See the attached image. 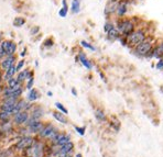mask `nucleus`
<instances>
[{
	"label": "nucleus",
	"mask_w": 163,
	"mask_h": 157,
	"mask_svg": "<svg viewBox=\"0 0 163 157\" xmlns=\"http://www.w3.org/2000/svg\"><path fill=\"white\" fill-rule=\"evenodd\" d=\"M115 25L122 36H128L140 24L138 23V17H124V18H115Z\"/></svg>",
	"instance_id": "1"
},
{
	"label": "nucleus",
	"mask_w": 163,
	"mask_h": 157,
	"mask_svg": "<svg viewBox=\"0 0 163 157\" xmlns=\"http://www.w3.org/2000/svg\"><path fill=\"white\" fill-rule=\"evenodd\" d=\"M149 35H150V33H149L147 28H144V26H138L131 34L128 35L126 38L127 39V45L126 46L129 49L132 51L134 47H137L139 44H141Z\"/></svg>",
	"instance_id": "2"
},
{
	"label": "nucleus",
	"mask_w": 163,
	"mask_h": 157,
	"mask_svg": "<svg viewBox=\"0 0 163 157\" xmlns=\"http://www.w3.org/2000/svg\"><path fill=\"white\" fill-rule=\"evenodd\" d=\"M48 149H49V144L43 141L38 138L35 143L30 146L29 148H27L24 152L21 153L22 157H44L45 155H48Z\"/></svg>",
	"instance_id": "3"
},
{
	"label": "nucleus",
	"mask_w": 163,
	"mask_h": 157,
	"mask_svg": "<svg viewBox=\"0 0 163 157\" xmlns=\"http://www.w3.org/2000/svg\"><path fill=\"white\" fill-rule=\"evenodd\" d=\"M155 43H157V42H155V40H154L153 35L150 34L141 44H139L137 47H134L131 52H132L136 56L140 57V58H148L150 53H151L152 49H153Z\"/></svg>",
	"instance_id": "4"
},
{
	"label": "nucleus",
	"mask_w": 163,
	"mask_h": 157,
	"mask_svg": "<svg viewBox=\"0 0 163 157\" xmlns=\"http://www.w3.org/2000/svg\"><path fill=\"white\" fill-rule=\"evenodd\" d=\"M36 140H38V138L34 136V135L18 136V138H15L12 147H13V149L15 151V153H20V154H21L22 152H24L27 148H29L30 146H32Z\"/></svg>",
	"instance_id": "5"
},
{
	"label": "nucleus",
	"mask_w": 163,
	"mask_h": 157,
	"mask_svg": "<svg viewBox=\"0 0 163 157\" xmlns=\"http://www.w3.org/2000/svg\"><path fill=\"white\" fill-rule=\"evenodd\" d=\"M59 132V130L57 126L51 122H45L43 129L41 130V132L38 134L36 138L40 140H43L45 142H50L55 138V135Z\"/></svg>",
	"instance_id": "6"
},
{
	"label": "nucleus",
	"mask_w": 163,
	"mask_h": 157,
	"mask_svg": "<svg viewBox=\"0 0 163 157\" xmlns=\"http://www.w3.org/2000/svg\"><path fill=\"white\" fill-rule=\"evenodd\" d=\"M71 141H72V135H71L69 133L61 132V131H59V132L55 135V138H53L52 141L46 142V143L49 144L50 146H53V147H61V146L67 144V143L71 142Z\"/></svg>",
	"instance_id": "7"
},
{
	"label": "nucleus",
	"mask_w": 163,
	"mask_h": 157,
	"mask_svg": "<svg viewBox=\"0 0 163 157\" xmlns=\"http://www.w3.org/2000/svg\"><path fill=\"white\" fill-rule=\"evenodd\" d=\"M45 122L43 120H32V119H29V121L27 123V129L29 131L30 135H34V136H38V134L41 132V130L43 129Z\"/></svg>",
	"instance_id": "8"
},
{
	"label": "nucleus",
	"mask_w": 163,
	"mask_h": 157,
	"mask_svg": "<svg viewBox=\"0 0 163 157\" xmlns=\"http://www.w3.org/2000/svg\"><path fill=\"white\" fill-rule=\"evenodd\" d=\"M17 132V126H15L12 121L8 122H0V136L2 138H8L15 135Z\"/></svg>",
	"instance_id": "9"
},
{
	"label": "nucleus",
	"mask_w": 163,
	"mask_h": 157,
	"mask_svg": "<svg viewBox=\"0 0 163 157\" xmlns=\"http://www.w3.org/2000/svg\"><path fill=\"white\" fill-rule=\"evenodd\" d=\"M130 2L131 0H120L119 2L116 3V13L115 17L116 18H124L127 17L130 9Z\"/></svg>",
	"instance_id": "10"
},
{
	"label": "nucleus",
	"mask_w": 163,
	"mask_h": 157,
	"mask_svg": "<svg viewBox=\"0 0 163 157\" xmlns=\"http://www.w3.org/2000/svg\"><path fill=\"white\" fill-rule=\"evenodd\" d=\"M30 119V112L29 111H21V112H18L12 115V122L15 124L17 128H20V126H25L27 123L29 121Z\"/></svg>",
	"instance_id": "11"
},
{
	"label": "nucleus",
	"mask_w": 163,
	"mask_h": 157,
	"mask_svg": "<svg viewBox=\"0 0 163 157\" xmlns=\"http://www.w3.org/2000/svg\"><path fill=\"white\" fill-rule=\"evenodd\" d=\"M1 47L5 52L6 56H12V55H17V49H18V44L12 40H3L1 43Z\"/></svg>",
	"instance_id": "12"
},
{
	"label": "nucleus",
	"mask_w": 163,
	"mask_h": 157,
	"mask_svg": "<svg viewBox=\"0 0 163 157\" xmlns=\"http://www.w3.org/2000/svg\"><path fill=\"white\" fill-rule=\"evenodd\" d=\"M32 106H33V103L29 102L24 97H21V98L18 100V102L15 103V108H13V112H12V115L18 112H21V111H30L31 108H32Z\"/></svg>",
	"instance_id": "13"
},
{
	"label": "nucleus",
	"mask_w": 163,
	"mask_h": 157,
	"mask_svg": "<svg viewBox=\"0 0 163 157\" xmlns=\"http://www.w3.org/2000/svg\"><path fill=\"white\" fill-rule=\"evenodd\" d=\"M30 112V119L32 120H43L45 115V109L40 104H33Z\"/></svg>",
	"instance_id": "14"
},
{
	"label": "nucleus",
	"mask_w": 163,
	"mask_h": 157,
	"mask_svg": "<svg viewBox=\"0 0 163 157\" xmlns=\"http://www.w3.org/2000/svg\"><path fill=\"white\" fill-rule=\"evenodd\" d=\"M18 57L17 55H12V56H6L0 60V69L2 70V73H5L6 70H8L10 67H12L13 65L17 64Z\"/></svg>",
	"instance_id": "15"
},
{
	"label": "nucleus",
	"mask_w": 163,
	"mask_h": 157,
	"mask_svg": "<svg viewBox=\"0 0 163 157\" xmlns=\"http://www.w3.org/2000/svg\"><path fill=\"white\" fill-rule=\"evenodd\" d=\"M162 57H163V40H161V41H159V42L155 43L152 52L149 55L148 59H153V58L160 59L162 58Z\"/></svg>",
	"instance_id": "16"
},
{
	"label": "nucleus",
	"mask_w": 163,
	"mask_h": 157,
	"mask_svg": "<svg viewBox=\"0 0 163 157\" xmlns=\"http://www.w3.org/2000/svg\"><path fill=\"white\" fill-rule=\"evenodd\" d=\"M77 60H78L79 63L82 64V66H84L87 70H92L93 67H94L92 60L87 57V55L85 54L84 52H78V54H77Z\"/></svg>",
	"instance_id": "17"
},
{
	"label": "nucleus",
	"mask_w": 163,
	"mask_h": 157,
	"mask_svg": "<svg viewBox=\"0 0 163 157\" xmlns=\"http://www.w3.org/2000/svg\"><path fill=\"white\" fill-rule=\"evenodd\" d=\"M32 76H34V72L33 70H31L30 68H23L22 70H20L19 73L17 74V79L19 80L21 83H24L30 77H32Z\"/></svg>",
	"instance_id": "18"
},
{
	"label": "nucleus",
	"mask_w": 163,
	"mask_h": 157,
	"mask_svg": "<svg viewBox=\"0 0 163 157\" xmlns=\"http://www.w3.org/2000/svg\"><path fill=\"white\" fill-rule=\"evenodd\" d=\"M24 98L31 103L36 102L41 98V93H40V91L36 88H32L31 90H28V93H27V96H25Z\"/></svg>",
	"instance_id": "19"
},
{
	"label": "nucleus",
	"mask_w": 163,
	"mask_h": 157,
	"mask_svg": "<svg viewBox=\"0 0 163 157\" xmlns=\"http://www.w3.org/2000/svg\"><path fill=\"white\" fill-rule=\"evenodd\" d=\"M51 114H52V117H53V119H54L55 121H57V122L61 123V124H64V125H67V124H69V119H67V115L64 114V113L55 110V111H52Z\"/></svg>",
	"instance_id": "20"
},
{
	"label": "nucleus",
	"mask_w": 163,
	"mask_h": 157,
	"mask_svg": "<svg viewBox=\"0 0 163 157\" xmlns=\"http://www.w3.org/2000/svg\"><path fill=\"white\" fill-rule=\"evenodd\" d=\"M115 13H116V3L108 1L104 9V15L107 19H111L113 17H115Z\"/></svg>",
	"instance_id": "21"
},
{
	"label": "nucleus",
	"mask_w": 163,
	"mask_h": 157,
	"mask_svg": "<svg viewBox=\"0 0 163 157\" xmlns=\"http://www.w3.org/2000/svg\"><path fill=\"white\" fill-rule=\"evenodd\" d=\"M15 76H17V69H15V65H13L8 70H6L5 73H2V81L6 83L7 81H9L11 78L15 77Z\"/></svg>",
	"instance_id": "22"
},
{
	"label": "nucleus",
	"mask_w": 163,
	"mask_h": 157,
	"mask_svg": "<svg viewBox=\"0 0 163 157\" xmlns=\"http://www.w3.org/2000/svg\"><path fill=\"white\" fill-rule=\"evenodd\" d=\"M94 117H95V119L100 123L107 122V120H108V119H107V114L105 113V111L103 110V109H100V108L95 109Z\"/></svg>",
	"instance_id": "23"
},
{
	"label": "nucleus",
	"mask_w": 163,
	"mask_h": 157,
	"mask_svg": "<svg viewBox=\"0 0 163 157\" xmlns=\"http://www.w3.org/2000/svg\"><path fill=\"white\" fill-rule=\"evenodd\" d=\"M120 36H121V34H120V32L117 30V28H114L113 30H110L108 33H106V38H107V40L110 41V42L118 41Z\"/></svg>",
	"instance_id": "24"
},
{
	"label": "nucleus",
	"mask_w": 163,
	"mask_h": 157,
	"mask_svg": "<svg viewBox=\"0 0 163 157\" xmlns=\"http://www.w3.org/2000/svg\"><path fill=\"white\" fill-rule=\"evenodd\" d=\"M80 7H82V1L80 0H72L71 2V12L73 15H77L80 12Z\"/></svg>",
	"instance_id": "25"
},
{
	"label": "nucleus",
	"mask_w": 163,
	"mask_h": 157,
	"mask_svg": "<svg viewBox=\"0 0 163 157\" xmlns=\"http://www.w3.org/2000/svg\"><path fill=\"white\" fill-rule=\"evenodd\" d=\"M17 154L15 151L13 149V147L11 146L9 148H5L0 151V157H13Z\"/></svg>",
	"instance_id": "26"
},
{
	"label": "nucleus",
	"mask_w": 163,
	"mask_h": 157,
	"mask_svg": "<svg viewBox=\"0 0 163 157\" xmlns=\"http://www.w3.org/2000/svg\"><path fill=\"white\" fill-rule=\"evenodd\" d=\"M114 28H116V25H115V21L113 19H107L106 20V22H105L104 24V32L105 33H108L110 30H113Z\"/></svg>",
	"instance_id": "27"
},
{
	"label": "nucleus",
	"mask_w": 163,
	"mask_h": 157,
	"mask_svg": "<svg viewBox=\"0 0 163 157\" xmlns=\"http://www.w3.org/2000/svg\"><path fill=\"white\" fill-rule=\"evenodd\" d=\"M25 23H27V20L23 17H17V18H15L13 22H12L15 28H22Z\"/></svg>",
	"instance_id": "28"
},
{
	"label": "nucleus",
	"mask_w": 163,
	"mask_h": 157,
	"mask_svg": "<svg viewBox=\"0 0 163 157\" xmlns=\"http://www.w3.org/2000/svg\"><path fill=\"white\" fill-rule=\"evenodd\" d=\"M12 120V114L5 111H0V122H8Z\"/></svg>",
	"instance_id": "29"
},
{
	"label": "nucleus",
	"mask_w": 163,
	"mask_h": 157,
	"mask_svg": "<svg viewBox=\"0 0 163 157\" xmlns=\"http://www.w3.org/2000/svg\"><path fill=\"white\" fill-rule=\"evenodd\" d=\"M79 44H80V46H82V47H84V49H89V51H92V52H96V47H95L94 45L90 44L89 42L85 41V40H82V41L79 42Z\"/></svg>",
	"instance_id": "30"
},
{
	"label": "nucleus",
	"mask_w": 163,
	"mask_h": 157,
	"mask_svg": "<svg viewBox=\"0 0 163 157\" xmlns=\"http://www.w3.org/2000/svg\"><path fill=\"white\" fill-rule=\"evenodd\" d=\"M54 106H55V108H56V110L57 111H59V112H62V113H64V114H69V110H67V108L65 107L64 104L62 102H59V101H56V102L54 103Z\"/></svg>",
	"instance_id": "31"
},
{
	"label": "nucleus",
	"mask_w": 163,
	"mask_h": 157,
	"mask_svg": "<svg viewBox=\"0 0 163 157\" xmlns=\"http://www.w3.org/2000/svg\"><path fill=\"white\" fill-rule=\"evenodd\" d=\"M34 83H35V78H34V76H32V77H30V78L24 83L25 90H31L32 88H34Z\"/></svg>",
	"instance_id": "32"
},
{
	"label": "nucleus",
	"mask_w": 163,
	"mask_h": 157,
	"mask_svg": "<svg viewBox=\"0 0 163 157\" xmlns=\"http://www.w3.org/2000/svg\"><path fill=\"white\" fill-rule=\"evenodd\" d=\"M53 45H54V40H53V38H48V39H45L44 42H43V46L46 47V49L53 47Z\"/></svg>",
	"instance_id": "33"
},
{
	"label": "nucleus",
	"mask_w": 163,
	"mask_h": 157,
	"mask_svg": "<svg viewBox=\"0 0 163 157\" xmlns=\"http://www.w3.org/2000/svg\"><path fill=\"white\" fill-rule=\"evenodd\" d=\"M75 132L77 133L80 136H84L85 133H86V126H78V125H74Z\"/></svg>",
	"instance_id": "34"
},
{
	"label": "nucleus",
	"mask_w": 163,
	"mask_h": 157,
	"mask_svg": "<svg viewBox=\"0 0 163 157\" xmlns=\"http://www.w3.org/2000/svg\"><path fill=\"white\" fill-rule=\"evenodd\" d=\"M24 65H25V60H24L23 58L20 59V60H18V62H17V64H15V69H17V74L19 73L20 70H22V69H23V67H24Z\"/></svg>",
	"instance_id": "35"
},
{
	"label": "nucleus",
	"mask_w": 163,
	"mask_h": 157,
	"mask_svg": "<svg viewBox=\"0 0 163 157\" xmlns=\"http://www.w3.org/2000/svg\"><path fill=\"white\" fill-rule=\"evenodd\" d=\"M19 83H20L19 80L17 79V77H13V78L10 79L9 81H7V83H6V85H7L8 87H10V88H11V87H15V86H17V85H19Z\"/></svg>",
	"instance_id": "36"
},
{
	"label": "nucleus",
	"mask_w": 163,
	"mask_h": 157,
	"mask_svg": "<svg viewBox=\"0 0 163 157\" xmlns=\"http://www.w3.org/2000/svg\"><path fill=\"white\" fill-rule=\"evenodd\" d=\"M69 9H66V8H61V9L59 10V15L61 17V18H66L67 17V13H69Z\"/></svg>",
	"instance_id": "37"
},
{
	"label": "nucleus",
	"mask_w": 163,
	"mask_h": 157,
	"mask_svg": "<svg viewBox=\"0 0 163 157\" xmlns=\"http://www.w3.org/2000/svg\"><path fill=\"white\" fill-rule=\"evenodd\" d=\"M110 126L114 129L116 132H118L120 130V122L119 121H115V122H110Z\"/></svg>",
	"instance_id": "38"
},
{
	"label": "nucleus",
	"mask_w": 163,
	"mask_h": 157,
	"mask_svg": "<svg viewBox=\"0 0 163 157\" xmlns=\"http://www.w3.org/2000/svg\"><path fill=\"white\" fill-rule=\"evenodd\" d=\"M155 68L158 69V70H160V72H163V57L158 59V62L155 64Z\"/></svg>",
	"instance_id": "39"
},
{
	"label": "nucleus",
	"mask_w": 163,
	"mask_h": 157,
	"mask_svg": "<svg viewBox=\"0 0 163 157\" xmlns=\"http://www.w3.org/2000/svg\"><path fill=\"white\" fill-rule=\"evenodd\" d=\"M40 32V26L35 25V26H32L31 30H30V34L31 35H36Z\"/></svg>",
	"instance_id": "40"
},
{
	"label": "nucleus",
	"mask_w": 163,
	"mask_h": 157,
	"mask_svg": "<svg viewBox=\"0 0 163 157\" xmlns=\"http://www.w3.org/2000/svg\"><path fill=\"white\" fill-rule=\"evenodd\" d=\"M98 74H99V76H100L101 80H103L104 83H107V78H106V76L104 75V73H103V72H100V70H98Z\"/></svg>",
	"instance_id": "41"
},
{
	"label": "nucleus",
	"mask_w": 163,
	"mask_h": 157,
	"mask_svg": "<svg viewBox=\"0 0 163 157\" xmlns=\"http://www.w3.org/2000/svg\"><path fill=\"white\" fill-rule=\"evenodd\" d=\"M6 83L2 81V80H0V98H1V94H2V91H3V88H5Z\"/></svg>",
	"instance_id": "42"
},
{
	"label": "nucleus",
	"mask_w": 163,
	"mask_h": 157,
	"mask_svg": "<svg viewBox=\"0 0 163 157\" xmlns=\"http://www.w3.org/2000/svg\"><path fill=\"white\" fill-rule=\"evenodd\" d=\"M62 7H63V8H66V9H69V3H67V0H62Z\"/></svg>",
	"instance_id": "43"
},
{
	"label": "nucleus",
	"mask_w": 163,
	"mask_h": 157,
	"mask_svg": "<svg viewBox=\"0 0 163 157\" xmlns=\"http://www.w3.org/2000/svg\"><path fill=\"white\" fill-rule=\"evenodd\" d=\"M3 57H6L5 52H3V49H2V47H1V45H0V60L3 58Z\"/></svg>",
	"instance_id": "44"
},
{
	"label": "nucleus",
	"mask_w": 163,
	"mask_h": 157,
	"mask_svg": "<svg viewBox=\"0 0 163 157\" xmlns=\"http://www.w3.org/2000/svg\"><path fill=\"white\" fill-rule=\"evenodd\" d=\"M71 93H72L74 97H77V90L75 88H71Z\"/></svg>",
	"instance_id": "45"
},
{
	"label": "nucleus",
	"mask_w": 163,
	"mask_h": 157,
	"mask_svg": "<svg viewBox=\"0 0 163 157\" xmlns=\"http://www.w3.org/2000/svg\"><path fill=\"white\" fill-rule=\"evenodd\" d=\"M25 53H27V47H24V49H23V51L21 52V54H20V56H21V57H24V56H25Z\"/></svg>",
	"instance_id": "46"
},
{
	"label": "nucleus",
	"mask_w": 163,
	"mask_h": 157,
	"mask_svg": "<svg viewBox=\"0 0 163 157\" xmlns=\"http://www.w3.org/2000/svg\"><path fill=\"white\" fill-rule=\"evenodd\" d=\"M74 157H83V155H82L80 153H76V154L74 155Z\"/></svg>",
	"instance_id": "47"
},
{
	"label": "nucleus",
	"mask_w": 163,
	"mask_h": 157,
	"mask_svg": "<svg viewBox=\"0 0 163 157\" xmlns=\"http://www.w3.org/2000/svg\"><path fill=\"white\" fill-rule=\"evenodd\" d=\"M46 94H48L49 97H53V92H52V91H48V92H46Z\"/></svg>",
	"instance_id": "48"
},
{
	"label": "nucleus",
	"mask_w": 163,
	"mask_h": 157,
	"mask_svg": "<svg viewBox=\"0 0 163 157\" xmlns=\"http://www.w3.org/2000/svg\"><path fill=\"white\" fill-rule=\"evenodd\" d=\"M110 2H113V3H117V2H119L120 0H109Z\"/></svg>",
	"instance_id": "49"
},
{
	"label": "nucleus",
	"mask_w": 163,
	"mask_h": 157,
	"mask_svg": "<svg viewBox=\"0 0 163 157\" xmlns=\"http://www.w3.org/2000/svg\"><path fill=\"white\" fill-rule=\"evenodd\" d=\"M0 80H2V70L0 69Z\"/></svg>",
	"instance_id": "50"
},
{
	"label": "nucleus",
	"mask_w": 163,
	"mask_h": 157,
	"mask_svg": "<svg viewBox=\"0 0 163 157\" xmlns=\"http://www.w3.org/2000/svg\"><path fill=\"white\" fill-rule=\"evenodd\" d=\"M2 41H3V39H2V34H1V33H0V43H1V42H2Z\"/></svg>",
	"instance_id": "51"
},
{
	"label": "nucleus",
	"mask_w": 163,
	"mask_h": 157,
	"mask_svg": "<svg viewBox=\"0 0 163 157\" xmlns=\"http://www.w3.org/2000/svg\"><path fill=\"white\" fill-rule=\"evenodd\" d=\"M66 157H74V154H71V155H67Z\"/></svg>",
	"instance_id": "52"
},
{
	"label": "nucleus",
	"mask_w": 163,
	"mask_h": 157,
	"mask_svg": "<svg viewBox=\"0 0 163 157\" xmlns=\"http://www.w3.org/2000/svg\"><path fill=\"white\" fill-rule=\"evenodd\" d=\"M44 157H53V156H52V155H45Z\"/></svg>",
	"instance_id": "53"
}]
</instances>
